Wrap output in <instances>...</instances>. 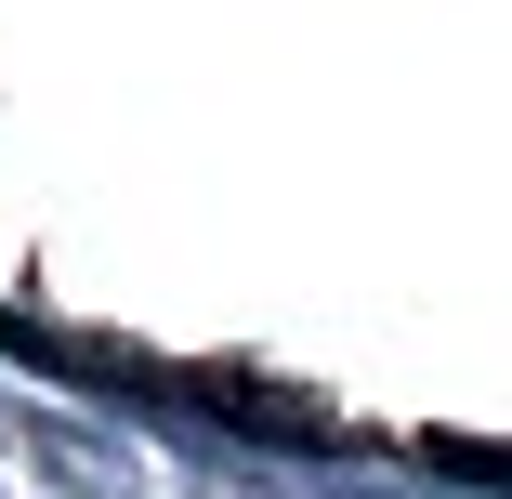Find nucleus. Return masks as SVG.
<instances>
[{
	"label": "nucleus",
	"instance_id": "obj_1",
	"mask_svg": "<svg viewBox=\"0 0 512 499\" xmlns=\"http://www.w3.org/2000/svg\"><path fill=\"white\" fill-rule=\"evenodd\" d=\"M421 460H434V473H486V486H512V447H486V434H434Z\"/></svg>",
	"mask_w": 512,
	"mask_h": 499
}]
</instances>
